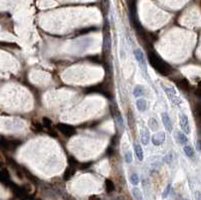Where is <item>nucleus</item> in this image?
<instances>
[{
	"mask_svg": "<svg viewBox=\"0 0 201 200\" xmlns=\"http://www.w3.org/2000/svg\"><path fill=\"white\" fill-rule=\"evenodd\" d=\"M132 160H133L132 153L130 151L126 152V154H125V162H126L127 164H130V163H132Z\"/></svg>",
	"mask_w": 201,
	"mask_h": 200,
	"instance_id": "5701e85b",
	"label": "nucleus"
},
{
	"mask_svg": "<svg viewBox=\"0 0 201 200\" xmlns=\"http://www.w3.org/2000/svg\"><path fill=\"white\" fill-rule=\"evenodd\" d=\"M180 127L184 134L190 133V125H189L188 117L185 114H180Z\"/></svg>",
	"mask_w": 201,
	"mask_h": 200,
	"instance_id": "39448f33",
	"label": "nucleus"
},
{
	"mask_svg": "<svg viewBox=\"0 0 201 200\" xmlns=\"http://www.w3.org/2000/svg\"><path fill=\"white\" fill-rule=\"evenodd\" d=\"M170 191H171V185H168V186L166 187V189H165V191L163 192V198H166V197L169 195Z\"/></svg>",
	"mask_w": 201,
	"mask_h": 200,
	"instance_id": "a878e982",
	"label": "nucleus"
},
{
	"mask_svg": "<svg viewBox=\"0 0 201 200\" xmlns=\"http://www.w3.org/2000/svg\"><path fill=\"white\" fill-rule=\"evenodd\" d=\"M168 98L170 99V101H171L172 103L175 104L176 106L180 105L181 104V100L179 99L178 97H177V95H173V94H169V95H167Z\"/></svg>",
	"mask_w": 201,
	"mask_h": 200,
	"instance_id": "aec40b11",
	"label": "nucleus"
},
{
	"mask_svg": "<svg viewBox=\"0 0 201 200\" xmlns=\"http://www.w3.org/2000/svg\"><path fill=\"white\" fill-rule=\"evenodd\" d=\"M134 150H135V154H136V157L138 158L139 161H142L144 158V154H143V150H142V147L138 144L134 145Z\"/></svg>",
	"mask_w": 201,
	"mask_h": 200,
	"instance_id": "4468645a",
	"label": "nucleus"
},
{
	"mask_svg": "<svg viewBox=\"0 0 201 200\" xmlns=\"http://www.w3.org/2000/svg\"><path fill=\"white\" fill-rule=\"evenodd\" d=\"M75 167H72V166L67 167V168L65 169V173H63V179L70 180V178L72 177V175L75 174Z\"/></svg>",
	"mask_w": 201,
	"mask_h": 200,
	"instance_id": "f8f14e48",
	"label": "nucleus"
},
{
	"mask_svg": "<svg viewBox=\"0 0 201 200\" xmlns=\"http://www.w3.org/2000/svg\"><path fill=\"white\" fill-rule=\"evenodd\" d=\"M132 194H133L135 200H144L143 199V194H142L141 190L139 189L138 187L133 188V190H132Z\"/></svg>",
	"mask_w": 201,
	"mask_h": 200,
	"instance_id": "f3484780",
	"label": "nucleus"
},
{
	"mask_svg": "<svg viewBox=\"0 0 201 200\" xmlns=\"http://www.w3.org/2000/svg\"><path fill=\"white\" fill-rule=\"evenodd\" d=\"M56 129H58L63 135L67 136V137H72V135L75 134V128L74 126L68 125V124L60 123L56 125Z\"/></svg>",
	"mask_w": 201,
	"mask_h": 200,
	"instance_id": "20e7f679",
	"label": "nucleus"
},
{
	"mask_svg": "<svg viewBox=\"0 0 201 200\" xmlns=\"http://www.w3.org/2000/svg\"><path fill=\"white\" fill-rule=\"evenodd\" d=\"M196 113H197V116H198V118H199L200 121H201V109L198 110V111H196Z\"/></svg>",
	"mask_w": 201,
	"mask_h": 200,
	"instance_id": "473e14b6",
	"label": "nucleus"
},
{
	"mask_svg": "<svg viewBox=\"0 0 201 200\" xmlns=\"http://www.w3.org/2000/svg\"><path fill=\"white\" fill-rule=\"evenodd\" d=\"M195 95L197 96V97L201 98V89H199V90H197V91H195Z\"/></svg>",
	"mask_w": 201,
	"mask_h": 200,
	"instance_id": "7c9ffc66",
	"label": "nucleus"
},
{
	"mask_svg": "<svg viewBox=\"0 0 201 200\" xmlns=\"http://www.w3.org/2000/svg\"><path fill=\"white\" fill-rule=\"evenodd\" d=\"M42 122H43V125L47 129H50L51 126H53V122H51L48 118H43V119H42Z\"/></svg>",
	"mask_w": 201,
	"mask_h": 200,
	"instance_id": "393cba45",
	"label": "nucleus"
},
{
	"mask_svg": "<svg viewBox=\"0 0 201 200\" xmlns=\"http://www.w3.org/2000/svg\"><path fill=\"white\" fill-rule=\"evenodd\" d=\"M32 125H33V129H35V131H41V126L39 125V123H37V122H33L32 123Z\"/></svg>",
	"mask_w": 201,
	"mask_h": 200,
	"instance_id": "cd10ccee",
	"label": "nucleus"
},
{
	"mask_svg": "<svg viewBox=\"0 0 201 200\" xmlns=\"http://www.w3.org/2000/svg\"><path fill=\"white\" fill-rule=\"evenodd\" d=\"M137 109H138L140 112H145L146 110H147V102H146V100H144V99H139V100H137Z\"/></svg>",
	"mask_w": 201,
	"mask_h": 200,
	"instance_id": "ddd939ff",
	"label": "nucleus"
},
{
	"mask_svg": "<svg viewBox=\"0 0 201 200\" xmlns=\"http://www.w3.org/2000/svg\"><path fill=\"white\" fill-rule=\"evenodd\" d=\"M130 181H131V183L133 185H138V183H139V176H138V174H136V173L132 174L131 177H130Z\"/></svg>",
	"mask_w": 201,
	"mask_h": 200,
	"instance_id": "4be33fe9",
	"label": "nucleus"
},
{
	"mask_svg": "<svg viewBox=\"0 0 201 200\" xmlns=\"http://www.w3.org/2000/svg\"><path fill=\"white\" fill-rule=\"evenodd\" d=\"M1 181L3 183H5L6 185H9V184H12V182H11V180H10V176H9V173H8V171L6 170V169H4V168H2L1 169Z\"/></svg>",
	"mask_w": 201,
	"mask_h": 200,
	"instance_id": "9b49d317",
	"label": "nucleus"
},
{
	"mask_svg": "<svg viewBox=\"0 0 201 200\" xmlns=\"http://www.w3.org/2000/svg\"><path fill=\"white\" fill-rule=\"evenodd\" d=\"M94 29H97V28H94V27H91V28H85V29H82V30H80V34H86V33H89L91 30H94Z\"/></svg>",
	"mask_w": 201,
	"mask_h": 200,
	"instance_id": "bb28decb",
	"label": "nucleus"
},
{
	"mask_svg": "<svg viewBox=\"0 0 201 200\" xmlns=\"http://www.w3.org/2000/svg\"><path fill=\"white\" fill-rule=\"evenodd\" d=\"M1 145L3 149L8 150V151H14L21 145V141L17 139H5L2 137Z\"/></svg>",
	"mask_w": 201,
	"mask_h": 200,
	"instance_id": "f03ea898",
	"label": "nucleus"
},
{
	"mask_svg": "<svg viewBox=\"0 0 201 200\" xmlns=\"http://www.w3.org/2000/svg\"><path fill=\"white\" fill-rule=\"evenodd\" d=\"M68 163H70V166H72V167H75V168L80 166L79 162H77L74 157H70V158H68Z\"/></svg>",
	"mask_w": 201,
	"mask_h": 200,
	"instance_id": "b1692460",
	"label": "nucleus"
},
{
	"mask_svg": "<svg viewBox=\"0 0 201 200\" xmlns=\"http://www.w3.org/2000/svg\"><path fill=\"white\" fill-rule=\"evenodd\" d=\"M105 35H104V42H103V52L105 55H110L111 48H112V39H111V35L109 32V23L106 21L105 26Z\"/></svg>",
	"mask_w": 201,
	"mask_h": 200,
	"instance_id": "7ed1b4c3",
	"label": "nucleus"
},
{
	"mask_svg": "<svg viewBox=\"0 0 201 200\" xmlns=\"http://www.w3.org/2000/svg\"><path fill=\"white\" fill-rule=\"evenodd\" d=\"M144 94V88L143 86H141V84H137L136 87L134 88L133 90V95L135 98H140L141 96H143Z\"/></svg>",
	"mask_w": 201,
	"mask_h": 200,
	"instance_id": "2eb2a0df",
	"label": "nucleus"
},
{
	"mask_svg": "<svg viewBox=\"0 0 201 200\" xmlns=\"http://www.w3.org/2000/svg\"><path fill=\"white\" fill-rule=\"evenodd\" d=\"M182 200H188V199H186V198H184V199H182Z\"/></svg>",
	"mask_w": 201,
	"mask_h": 200,
	"instance_id": "72a5a7b5",
	"label": "nucleus"
},
{
	"mask_svg": "<svg viewBox=\"0 0 201 200\" xmlns=\"http://www.w3.org/2000/svg\"><path fill=\"white\" fill-rule=\"evenodd\" d=\"M80 167H82V169H86V168H89V166H91V163H82V164H80Z\"/></svg>",
	"mask_w": 201,
	"mask_h": 200,
	"instance_id": "c85d7f7f",
	"label": "nucleus"
},
{
	"mask_svg": "<svg viewBox=\"0 0 201 200\" xmlns=\"http://www.w3.org/2000/svg\"><path fill=\"white\" fill-rule=\"evenodd\" d=\"M162 122H163V125H164L165 129H166L168 132H171L173 127H172L171 119H170V117L168 116L167 113H163L162 114Z\"/></svg>",
	"mask_w": 201,
	"mask_h": 200,
	"instance_id": "6e6552de",
	"label": "nucleus"
},
{
	"mask_svg": "<svg viewBox=\"0 0 201 200\" xmlns=\"http://www.w3.org/2000/svg\"><path fill=\"white\" fill-rule=\"evenodd\" d=\"M183 151L184 153L186 154V156L188 157V158H194V149H193L191 146L189 145H186L183 147Z\"/></svg>",
	"mask_w": 201,
	"mask_h": 200,
	"instance_id": "dca6fc26",
	"label": "nucleus"
},
{
	"mask_svg": "<svg viewBox=\"0 0 201 200\" xmlns=\"http://www.w3.org/2000/svg\"><path fill=\"white\" fill-rule=\"evenodd\" d=\"M175 83H176L178 88H180L181 90H183V91H188L189 89H190V84H189V82L186 79H184V77H180V79H175Z\"/></svg>",
	"mask_w": 201,
	"mask_h": 200,
	"instance_id": "0eeeda50",
	"label": "nucleus"
},
{
	"mask_svg": "<svg viewBox=\"0 0 201 200\" xmlns=\"http://www.w3.org/2000/svg\"><path fill=\"white\" fill-rule=\"evenodd\" d=\"M195 199L196 200H201V193L199 191H196L195 192Z\"/></svg>",
	"mask_w": 201,
	"mask_h": 200,
	"instance_id": "c756f323",
	"label": "nucleus"
},
{
	"mask_svg": "<svg viewBox=\"0 0 201 200\" xmlns=\"http://www.w3.org/2000/svg\"><path fill=\"white\" fill-rule=\"evenodd\" d=\"M148 60L150 65H152V67H154L159 74H163V76H169L173 72V69H172L171 65L169 63H167L164 60H162L157 53L153 52V51L152 52L150 51L148 53Z\"/></svg>",
	"mask_w": 201,
	"mask_h": 200,
	"instance_id": "f257e3e1",
	"label": "nucleus"
},
{
	"mask_svg": "<svg viewBox=\"0 0 201 200\" xmlns=\"http://www.w3.org/2000/svg\"><path fill=\"white\" fill-rule=\"evenodd\" d=\"M152 143L155 146H160L164 143L165 141V133L164 132H160L158 134H155V135L152 136Z\"/></svg>",
	"mask_w": 201,
	"mask_h": 200,
	"instance_id": "423d86ee",
	"label": "nucleus"
},
{
	"mask_svg": "<svg viewBox=\"0 0 201 200\" xmlns=\"http://www.w3.org/2000/svg\"><path fill=\"white\" fill-rule=\"evenodd\" d=\"M140 138H141V142L143 145H147L150 141V134L147 129H142L140 131Z\"/></svg>",
	"mask_w": 201,
	"mask_h": 200,
	"instance_id": "1a4fd4ad",
	"label": "nucleus"
},
{
	"mask_svg": "<svg viewBox=\"0 0 201 200\" xmlns=\"http://www.w3.org/2000/svg\"><path fill=\"white\" fill-rule=\"evenodd\" d=\"M149 127H150L151 129H152L153 131H157L158 129H159V125H158V122L157 120L154 119V118H151L150 120H149Z\"/></svg>",
	"mask_w": 201,
	"mask_h": 200,
	"instance_id": "6ab92c4d",
	"label": "nucleus"
},
{
	"mask_svg": "<svg viewBox=\"0 0 201 200\" xmlns=\"http://www.w3.org/2000/svg\"><path fill=\"white\" fill-rule=\"evenodd\" d=\"M89 200H101L98 196H91L89 197Z\"/></svg>",
	"mask_w": 201,
	"mask_h": 200,
	"instance_id": "2f4dec72",
	"label": "nucleus"
},
{
	"mask_svg": "<svg viewBox=\"0 0 201 200\" xmlns=\"http://www.w3.org/2000/svg\"><path fill=\"white\" fill-rule=\"evenodd\" d=\"M178 139H179V143H180L181 145H183V147L184 146H186V144L188 143V139L187 137H186V135L184 133H179L178 134Z\"/></svg>",
	"mask_w": 201,
	"mask_h": 200,
	"instance_id": "412c9836",
	"label": "nucleus"
},
{
	"mask_svg": "<svg viewBox=\"0 0 201 200\" xmlns=\"http://www.w3.org/2000/svg\"><path fill=\"white\" fill-rule=\"evenodd\" d=\"M106 190H107L108 193H111L115 190V184L111 179L106 180Z\"/></svg>",
	"mask_w": 201,
	"mask_h": 200,
	"instance_id": "a211bd4d",
	"label": "nucleus"
},
{
	"mask_svg": "<svg viewBox=\"0 0 201 200\" xmlns=\"http://www.w3.org/2000/svg\"><path fill=\"white\" fill-rule=\"evenodd\" d=\"M134 55H135V58H136L137 62L140 63L142 67H145V60H144V53L142 52L141 49H140V48L135 49Z\"/></svg>",
	"mask_w": 201,
	"mask_h": 200,
	"instance_id": "9d476101",
	"label": "nucleus"
}]
</instances>
